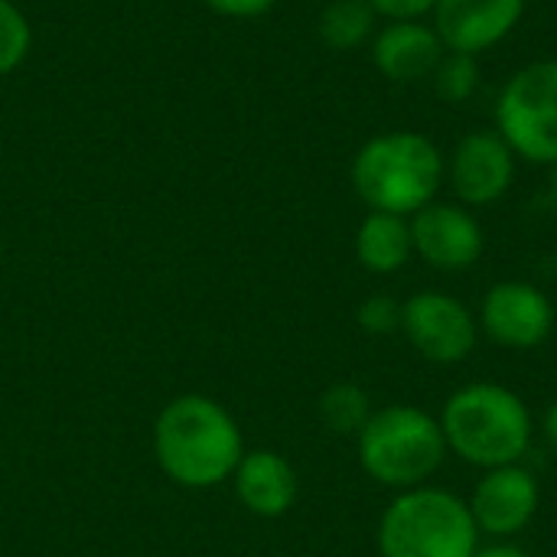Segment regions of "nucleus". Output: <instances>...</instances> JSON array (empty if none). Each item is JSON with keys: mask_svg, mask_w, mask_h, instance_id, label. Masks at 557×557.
<instances>
[{"mask_svg": "<svg viewBox=\"0 0 557 557\" xmlns=\"http://www.w3.org/2000/svg\"><path fill=\"white\" fill-rule=\"evenodd\" d=\"M209 10H215L219 16H235V20H248V16H261L268 13L277 0H202Z\"/></svg>", "mask_w": 557, "mask_h": 557, "instance_id": "obj_22", "label": "nucleus"}, {"mask_svg": "<svg viewBox=\"0 0 557 557\" xmlns=\"http://www.w3.org/2000/svg\"><path fill=\"white\" fill-rule=\"evenodd\" d=\"M317 411H320V421L333 431V434H343V437H356L366 421L372 418V398L362 385L356 382H336L330 385L320 401H317Z\"/></svg>", "mask_w": 557, "mask_h": 557, "instance_id": "obj_17", "label": "nucleus"}, {"mask_svg": "<svg viewBox=\"0 0 557 557\" xmlns=\"http://www.w3.org/2000/svg\"><path fill=\"white\" fill-rule=\"evenodd\" d=\"M349 180L369 212L411 219L437 199L444 186V153L418 131H388L356 150Z\"/></svg>", "mask_w": 557, "mask_h": 557, "instance_id": "obj_3", "label": "nucleus"}, {"mask_svg": "<svg viewBox=\"0 0 557 557\" xmlns=\"http://www.w3.org/2000/svg\"><path fill=\"white\" fill-rule=\"evenodd\" d=\"M434 85L437 95L450 104L470 101L480 88V62L476 55H463V52H444L441 65L434 69Z\"/></svg>", "mask_w": 557, "mask_h": 557, "instance_id": "obj_18", "label": "nucleus"}, {"mask_svg": "<svg viewBox=\"0 0 557 557\" xmlns=\"http://www.w3.org/2000/svg\"><path fill=\"white\" fill-rule=\"evenodd\" d=\"M444 42L434 26L421 20L385 23L372 36V62L388 82H421L434 75L444 59Z\"/></svg>", "mask_w": 557, "mask_h": 557, "instance_id": "obj_14", "label": "nucleus"}, {"mask_svg": "<svg viewBox=\"0 0 557 557\" xmlns=\"http://www.w3.org/2000/svg\"><path fill=\"white\" fill-rule=\"evenodd\" d=\"M473 557H535L529 548L516 545V542H490V545H480Z\"/></svg>", "mask_w": 557, "mask_h": 557, "instance_id": "obj_23", "label": "nucleus"}, {"mask_svg": "<svg viewBox=\"0 0 557 557\" xmlns=\"http://www.w3.org/2000/svg\"><path fill=\"white\" fill-rule=\"evenodd\" d=\"M369 3L388 23H398V20H424L437 7V0H369Z\"/></svg>", "mask_w": 557, "mask_h": 557, "instance_id": "obj_21", "label": "nucleus"}, {"mask_svg": "<svg viewBox=\"0 0 557 557\" xmlns=\"http://www.w3.org/2000/svg\"><path fill=\"white\" fill-rule=\"evenodd\" d=\"M375 545L382 557H473L483 535L463 496L424 483L395 493L379 519Z\"/></svg>", "mask_w": 557, "mask_h": 557, "instance_id": "obj_5", "label": "nucleus"}, {"mask_svg": "<svg viewBox=\"0 0 557 557\" xmlns=\"http://www.w3.org/2000/svg\"><path fill=\"white\" fill-rule=\"evenodd\" d=\"M33 29L26 13L13 0H0V78L20 69V62L29 55Z\"/></svg>", "mask_w": 557, "mask_h": 557, "instance_id": "obj_19", "label": "nucleus"}, {"mask_svg": "<svg viewBox=\"0 0 557 557\" xmlns=\"http://www.w3.org/2000/svg\"><path fill=\"white\" fill-rule=\"evenodd\" d=\"M444 183L467 209L496 206L516 183V153L499 131H473L444 160Z\"/></svg>", "mask_w": 557, "mask_h": 557, "instance_id": "obj_10", "label": "nucleus"}, {"mask_svg": "<svg viewBox=\"0 0 557 557\" xmlns=\"http://www.w3.org/2000/svg\"><path fill=\"white\" fill-rule=\"evenodd\" d=\"M356 320H359L362 333H369V336L401 333V300H395L392 294H372L359 304Z\"/></svg>", "mask_w": 557, "mask_h": 557, "instance_id": "obj_20", "label": "nucleus"}, {"mask_svg": "<svg viewBox=\"0 0 557 557\" xmlns=\"http://www.w3.org/2000/svg\"><path fill=\"white\" fill-rule=\"evenodd\" d=\"M447 454L467 467L493 470L522 463L535 441V418L525 398L499 382H470L457 388L441 414Z\"/></svg>", "mask_w": 557, "mask_h": 557, "instance_id": "obj_2", "label": "nucleus"}, {"mask_svg": "<svg viewBox=\"0 0 557 557\" xmlns=\"http://www.w3.org/2000/svg\"><path fill=\"white\" fill-rule=\"evenodd\" d=\"M480 333L512 352L539 349L552 339L557 323L552 297L529 281H499L480 304Z\"/></svg>", "mask_w": 557, "mask_h": 557, "instance_id": "obj_8", "label": "nucleus"}, {"mask_svg": "<svg viewBox=\"0 0 557 557\" xmlns=\"http://www.w3.org/2000/svg\"><path fill=\"white\" fill-rule=\"evenodd\" d=\"M375 10L369 0H330L320 13V39L336 49V52H349L366 46L375 36Z\"/></svg>", "mask_w": 557, "mask_h": 557, "instance_id": "obj_16", "label": "nucleus"}, {"mask_svg": "<svg viewBox=\"0 0 557 557\" xmlns=\"http://www.w3.org/2000/svg\"><path fill=\"white\" fill-rule=\"evenodd\" d=\"M356 261L369 274H395L414 258L411 225L405 215L392 212H369L356 228Z\"/></svg>", "mask_w": 557, "mask_h": 557, "instance_id": "obj_15", "label": "nucleus"}, {"mask_svg": "<svg viewBox=\"0 0 557 557\" xmlns=\"http://www.w3.org/2000/svg\"><path fill=\"white\" fill-rule=\"evenodd\" d=\"M431 16L447 52L480 59L522 23L525 0H437Z\"/></svg>", "mask_w": 557, "mask_h": 557, "instance_id": "obj_12", "label": "nucleus"}, {"mask_svg": "<svg viewBox=\"0 0 557 557\" xmlns=\"http://www.w3.org/2000/svg\"><path fill=\"white\" fill-rule=\"evenodd\" d=\"M496 131L516 160L557 166V59L529 62L503 85Z\"/></svg>", "mask_w": 557, "mask_h": 557, "instance_id": "obj_6", "label": "nucleus"}, {"mask_svg": "<svg viewBox=\"0 0 557 557\" xmlns=\"http://www.w3.org/2000/svg\"><path fill=\"white\" fill-rule=\"evenodd\" d=\"M542 437L548 441V447L557 450V398L548 405L545 418H542Z\"/></svg>", "mask_w": 557, "mask_h": 557, "instance_id": "obj_24", "label": "nucleus"}, {"mask_svg": "<svg viewBox=\"0 0 557 557\" xmlns=\"http://www.w3.org/2000/svg\"><path fill=\"white\" fill-rule=\"evenodd\" d=\"M401 333L434 366H460L476 352L480 320L447 290H418L401 304Z\"/></svg>", "mask_w": 557, "mask_h": 557, "instance_id": "obj_7", "label": "nucleus"}, {"mask_svg": "<svg viewBox=\"0 0 557 557\" xmlns=\"http://www.w3.org/2000/svg\"><path fill=\"white\" fill-rule=\"evenodd\" d=\"M414 255L444 274L470 271L486 248V232L480 219L460 202H431L408 219Z\"/></svg>", "mask_w": 557, "mask_h": 557, "instance_id": "obj_11", "label": "nucleus"}, {"mask_svg": "<svg viewBox=\"0 0 557 557\" xmlns=\"http://www.w3.org/2000/svg\"><path fill=\"white\" fill-rule=\"evenodd\" d=\"M0 261H3V245H0Z\"/></svg>", "mask_w": 557, "mask_h": 557, "instance_id": "obj_25", "label": "nucleus"}, {"mask_svg": "<svg viewBox=\"0 0 557 557\" xmlns=\"http://www.w3.org/2000/svg\"><path fill=\"white\" fill-rule=\"evenodd\" d=\"M245 457L235 414L209 395H176L153 421V460L183 490H215Z\"/></svg>", "mask_w": 557, "mask_h": 557, "instance_id": "obj_1", "label": "nucleus"}, {"mask_svg": "<svg viewBox=\"0 0 557 557\" xmlns=\"http://www.w3.org/2000/svg\"><path fill=\"white\" fill-rule=\"evenodd\" d=\"M356 454L369 480L405 493L431 483L447 460V441L431 411L418 405H385L375 408L356 434Z\"/></svg>", "mask_w": 557, "mask_h": 557, "instance_id": "obj_4", "label": "nucleus"}, {"mask_svg": "<svg viewBox=\"0 0 557 557\" xmlns=\"http://www.w3.org/2000/svg\"><path fill=\"white\" fill-rule=\"evenodd\" d=\"M238 503L258 519H281L294 509L300 480L287 457L277 450H245L232 473Z\"/></svg>", "mask_w": 557, "mask_h": 557, "instance_id": "obj_13", "label": "nucleus"}, {"mask_svg": "<svg viewBox=\"0 0 557 557\" xmlns=\"http://www.w3.org/2000/svg\"><path fill=\"white\" fill-rule=\"evenodd\" d=\"M467 506L483 539L512 542L535 522L542 506V486L525 463L493 467L483 470Z\"/></svg>", "mask_w": 557, "mask_h": 557, "instance_id": "obj_9", "label": "nucleus"}]
</instances>
